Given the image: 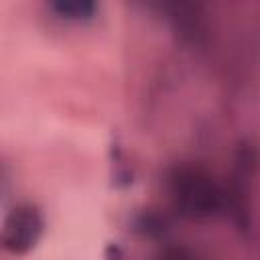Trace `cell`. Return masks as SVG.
I'll use <instances>...</instances> for the list:
<instances>
[{
    "label": "cell",
    "mask_w": 260,
    "mask_h": 260,
    "mask_svg": "<svg viewBox=\"0 0 260 260\" xmlns=\"http://www.w3.org/2000/svg\"><path fill=\"white\" fill-rule=\"evenodd\" d=\"M51 10L63 18H89L95 12V4L89 0H57L51 4Z\"/></svg>",
    "instance_id": "obj_3"
},
{
    "label": "cell",
    "mask_w": 260,
    "mask_h": 260,
    "mask_svg": "<svg viewBox=\"0 0 260 260\" xmlns=\"http://www.w3.org/2000/svg\"><path fill=\"white\" fill-rule=\"evenodd\" d=\"M175 197L177 203L189 215H211L221 205V193L211 177L199 171H183L175 177Z\"/></svg>",
    "instance_id": "obj_1"
},
{
    "label": "cell",
    "mask_w": 260,
    "mask_h": 260,
    "mask_svg": "<svg viewBox=\"0 0 260 260\" xmlns=\"http://www.w3.org/2000/svg\"><path fill=\"white\" fill-rule=\"evenodd\" d=\"M41 228H43V221L35 209H30V207L14 209L8 215L6 225H4V234H2L6 250H10L14 254L26 252L39 240Z\"/></svg>",
    "instance_id": "obj_2"
}]
</instances>
